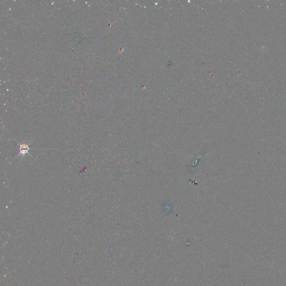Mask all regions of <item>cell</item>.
Masks as SVG:
<instances>
[{
    "label": "cell",
    "instance_id": "6da1fadb",
    "mask_svg": "<svg viewBox=\"0 0 286 286\" xmlns=\"http://www.w3.org/2000/svg\"><path fill=\"white\" fill-rule=\"evenodd\" d=\"M19 149H20V153H19V154H18V156L20 155H22V156H24L27 154H28L30 156H31L29 153V151L30 149V148L29 146V145L24 144H24H20Z\"/></svg>",
    "mask_w": 286,
    "mask_h": 286
}]
</instances>
